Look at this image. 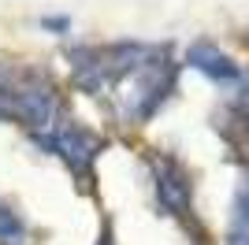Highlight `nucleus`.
Returning <instances> with one entry per match:
<instances>
[{
  "instance_id": "nucleus-1",
  "label": "nucleus",
  "mask_w": 249,
  "mask_h": 245,
  "mask_svg": "<svg viewBox=\"0 0 249 245\" xmlns=\"http://www.w3.org/2000/svg\"><path fill=\"white\" fill-rule=\"evenodd\" d=\"M175 74H178V63L171 60L167 45L149 49L134 71L115 82L119 86V101H123V119L126 122H149L164 108V101L171 97Z\"/></svg>"
},
{
  "instance_id": "nucleus-2",
  "label": "nucleus",
  "mask_w": 249,
  "mask_h": 245,
  "mask_svg": "<svg viewBox=\"0 0 249 245\" xmlns=\"http://www.w3.org/2000/svg\"><path fill=\"white\" fill-rule=\"evenodd\" d=\"M34 141L41 145L45 153L60 156V160L71 167V175L82 178V182L93 178V160L104 149V138H97L82 122H63V126H56L52 134H34Z\"/></svg>"
},
{
  "instance_id": "nucleus-3",
  "label": "nucleus",
  "mask_w": 249,
  "mask_h": 245,
  "mask_svg": "<svg viewBox=\"0 0 249 245\" xmlns=\"http://www.w3.org/2000/svg\"><path fill=\"white\" fill-rule=\"evenodd\" d=\"M11 93H15V112H19V119L26 122V126H34V134L56 126V115H60V93H56V86H52L49 74L26 71L15 86H11Z\"/></svg>"
},
{
  "instance_id": "nucleus-4",
  "label": "nucleus",
  "mask_w": 249,
  "mask_h": 245,
  "mask_svg": "<svg viewBox=\"0 0 249 245\" xmlns=\"http://www.w3.org/2000/svg\"><path fill=\"white\" fill-rule=\"evenodd\" d=\"M153 186H156V201L167 215L190 219V212H194V182H190V171L175 156L164 153L153 160Z\"/></svg>"
},
{
  "instance_id": "nucleus-5",
  "label": "nucleus",
  "mask_w": 249,
  "mask_h": 245,
  "mask_svg": "<svg viewBox=\"0 0 249 245\" xmlns=\"http://www.w3.org/2000/svg\"><path fill=\"white\" fill-rule=\"evenodd\" d=\"M186 63L194 71H201L208 82H216V86H227V89H242V86H246L242 67L219 49L216 41H194L186 49Z\"/></svg>"
},
{
  "instance_id": "nucleus-6",
  "label": "nucleus",
  "mask_w": 249,
  "mask_h": 245,
  "mask_svg": "<svg viewBox=\"0 0 249 245\" xmlns=\"http://www.w3.org/2000/svg\"><path fill=\"white\" fill-rule=\"evenodd\" d=\"M0 245H26V223L11 204H0Z\"/></svg>"
},
{
  "instance_id": "nucleus-7",
  "label": "nucleus",
  "mask_w": 249,
  "mask_h": 245,
  "mask_svg": "<svg viewBox=\"0 0 249 245\" xmlns=\"http://www.w3.org/2000/svg\"><path fill=\"white\" fill-rule=\"evenodd\" d=\"M41 30H49V34H71V19H67V15H45Z\"/></svg>"
},
{
  "instance_id": "nucleus-8",
  "label": "nucleus",
  "mask_w": 249,
  "mask_h": 245,
  "mask_svg": "<svg viewBox=\"0 0 249 245\" xmlns=\"http://www.w3.org/2000/svg\"><path fill=\"white\" fill-rule=\"evenodd\" d=\"M97 245H115V234H112V223L101 227V238H97Z\"/></svg>"
}]
</instances>
